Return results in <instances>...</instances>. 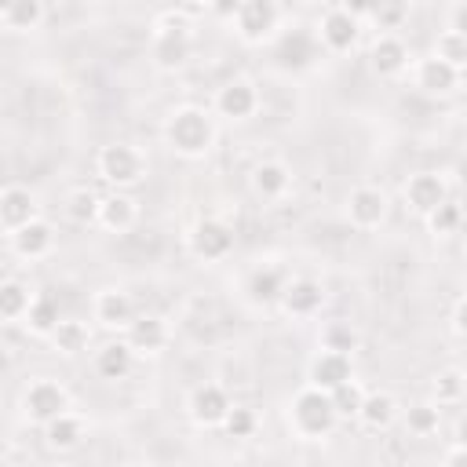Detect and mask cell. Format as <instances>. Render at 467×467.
I'll use <instances>...</instances> for the list:
<instances>
[{"mask_svg":"<svg viewBox=\"0 0 467 467\" xmlns=\"http://www.w3.org/2000/svg\"><path fill=\"white\" fill-rule=\"evenodd\" d=\"M164 139L179 157H204L215 142V128L212 117L197 106H179L168 120H164Z\"/></svg>","mask_w":467,"mask_h":467,"instance_id":"obj_1","label":"cell"},{"mask_svg":"<svg viewBox=\"0 0 467 467\" xmlns=\"http://www.w3.org/2000/svg\"><path fill=\"white\" fill-rule=\"evenodd\" d=\"M328 398H332L336 416H358V409H361V401H365V387L350 376V379H343L339 387H332Z\"/></svg>","mask_w":467,"mask_h":467,"instance_id":"obj_33","label":"cell"},{"mask_svg":"<svg viewBox=\"0 0 467 467\" xmlns=\"http://www.w3.org/2000/svg\"><path fill=\"white\" fill-rule=\"evenodd\" d=\"M460 219H463V212H460V204H456V201H449V197H445L438 208H431V212H427V226H431V234H438V237L456 234Z\"/></svg>","mask_w":467,"mask_h":467,"instance_id":"obj_36","label":"cell"},{"mask_svg":"<svg viewBox=\"0 0 467 467\" xmlns=\"http://www.w3.org/2000/svg\"><path fill=\"white\" fill-rule=\"evenodd\" d=\"M274 58H277L281 69H306L317 58V36L310 29H303V26L299 29H288L274 44Z\"/></svg>","mask_w":467,"mask_h":467,"instance_id":"obj_8","label":"cell"},{"mask_svg":"<svg viewBox=\"0 0 467 467\" xmlns=\"http://www.w3.org/2000/svg\"><path fill=\"white\" fill-rule=\"evenodd\" d=\"M449 29H452V33H467V7H463V4L452 7V15H449Z\"/></svg>","mask_w":467,"mask_h":467,"instance_id":"obj_42","label":"cell"},{"mask_svg":"<svg viewBox=\"0 0 467 467\" xmlns=\"http://www.w3.org/2000/svg\"><path fill=\"white\" fill-rule=\"evenodd\" d=\"M456 84H460V69L449 66V62L438 58V55H431V58H423V62L416 66V88L427 91V95H449Z\"/></svg>","mask_w":467,"mask_h":467,"instance_id":"obj_16","label":"cell"},{"mask_svg":"<svg viewBox=\"0 0 467 467\" xmlns=\"http://www.w3.org/2000/svg\"><path fill=\"white\" fill-rule=\"evenodd\" d=\"M255 423H259V420H255L252 409H244V405H230L219 427H223L230 438H252V434H255Z\"/></svg>","mask_w":467,"mask_h":467,"instance_id":"obj_38","label":"cell"},{"mask_svg":"<svg viewBox=\"0 0 467 467\" xmlns=\"http://www.w3.org/2000/svg\"><path fill=\"white\" fill-rule=\"evenodd\" d=\"M347 15H354V18H365V11H368V0H343L339 4Z\"/></svg>","mask_w":467,"mask_h":467,"instance_id":"obj_43","label":"cell"},{"mask_svg":"<svg viewBox=\"0 0 467 467\" xmlns=\"http://www.w3.org/2000/svg\"><path fill=\"white\" fill-rule=\"evenodd\" d=\"M463 306H467V303H463V296H460L456 306H452V332H456V336H463Z\"/></svg>","mask_w":467,"mask_h":467,"instance_id":"obj_44","label":"cell"},{"mask_svg":"<svg viewBox=\"0 0 467 467\" xmlns=\"http://www.w3.org/2000/svg\"><path fill=\"white\" fill-rule=\"evenodd\" d=\"M29 288L22 281H4L0 285V317L4 321H22L26 317V306H29Z\"/></svg>","mask_w":467,"mask_h":467,"instance_id":"obj_31","label":"cell"},{"mask_svg":"<svg viewBox=\"0 0 467 467\" xmlns=\"http://www.w3.org/2000/svg\"><path fill=\"white\" fill-rule=\"evenodd\" d=\"M368 58H372V69H376L379 77H398V73L409 66V47L401 44V36L379 33V36L372 40Z\"/></svg>","mask_w":467,"mask_h":467,"instance_id":"obj_15","label":"cell"},{"mask_svg":"<svg viewBox=\"0 0 467 467\" xmlns=\"http://www.w3.org/2000/svg\"><path fill=\"white\" fill-rule=\"evenodd\" d=\"M40 18H44V4H40V0H15V4L4 11V22H7L11 29H18V33L36 29Z\"/></svg>","mask_w":467,"mask_h":467,"instance_id":"obj_34","label":"cell"},{"mask_svg":"<svg viewBox=\"0 0 467 467\" xmlns=\"http://www.w3.org/2000/svg\"><path fill=\"white\" fill-rule=\"evenodd\" d=\"M463 387H467L463 372H460V368H445V372L434 379V398H438V405H456V401L463 398Z\"/></svg>","mask_w":467,"mask_h":467,"instance_id":"obj_39","label":"cell"},{"mask_svg":"<svg viewBox=\"0 0 467 467\" xmlns=\"http://www.w3.org/2000/svg\"><path fill=\"white\" fill-rule=\"evenodd\" d=\"M36 215V201L26 186H4L0 190V230H18L22 223H29Z\"/></svg>","mask_w":467,"mask_h":467,"instance_id":"obj_17","label":"cell"},{"mask_svg":"<svg viewBox=\"0 0 467 467\" xmlns=\"http://www.w3.org/2000/svg\"><path fill=\"white\" fill-rule=\"evenodd\" d=\"M445 197H449L445 179L434 175V171H416V175L405 182V201H409V208L420 212V215H427L431 208H438Z\"/></svg>","mask_w":467,"mask_h":467,"instance_id":"obj_14","label":"cell"},{"mask_svg":"<svg viewBox=\"0 0 467 467\" xmlns=\"http://www.w3.org/2000/svg\"><path fill=\"white\" fill-rule=\"evenodd\" d=\"M434 55L445 58L449 66L463 69V62H467V33H452V29H445V33L438 36V44H434Z\"/></svg>","mask_w":467,"mask_h":467,"instance_id":"obj_37","label":"cell"},{"mask_svg":"<svg viewBox=\"0 0 467 467\" xmlns=\"http://www.w3.org/2000/svg\"><path fill=\"white\" fill-rule=\"evenodd\" d=\"M208 7H212L219 18H234L237 7H241V0H208Z\"/></svg>","mask_w":467,"mask_h":467,"instance_id":"obj_41","label":"cell"},{"mask_svg":"<svg viewBox=\"0 0 467 467\" xmlns=\"http://www.w3.org/2000/svg\"><path fill=\"white\" fill-rule=\"evenodd\" d=\"M135 365V350L128 343H106L99 354H95V372L102 379H124Z\"/></svg>","mask_w":467,"mask_h":467,"instance_id":"obj_24","label":"cell"},{"mask_svg":"<svg viewBox=\"0 0 467 467\" xmlns=\"http://www.w3.org/2000/svg\"><path fill=\"white\" fill-rule=\"evenodd\" d=\"M317 29H321V44H325L328 51H350L354 40H358V18L347 15L343 7H332V11L321 18Z\"/></svg>","mask_w":467,"mask_h":467,"instance_id":"obj_18","label":"cell"},{"mask_svg":"<svg viewBox=\"0 0 467 467\" xmlns=\"http://www.w3.org/2000/svg\"><path fill=\"white\" fill-rule=\"evenodd\" d=\"M303 4H317V0H303Z\"/></svg>","mask_w":467,"mask_h":467,"instance_id":"obj_47","label":"cell"},{"mask_svg":"<svg viewBox=\"0 0 467 467\" xmlns=\"http://www.w3.org/2000/svg\"><path fill=\"white\" fill-rule=\"evenodd\" d=\"M405 427L412 431V434H420V438H427V434H434L438 431V405H412L409 409V416H405Z\"/></svg>","mask_w":467,"mask_h":467,"instance_id":"obj_40","label":"cell"},{"mask_svg":"<svg viewBox=\"0 0 467 467\" xmlns=\"http://www.w3.org/2000/svg\"><path fill=\"white\" fill-rule=\"evenodd\" d=\"M99 175L113 186H135L146 175V157L131 142H109L99 153Z\"/></svg>","mask_w":467,"mask_h":467,"instance_id":"obj_4","label":"cell"},{"mask_svg":"<svg viewBox=\"0 0 467 467\" xmlns=\"http://www.w3.org/2000/svg\"><path fill=\"white\" fill-rule=\"evenodd\" d=\"M321 347L325 350H339V354H350L358 347V332L350 321H328L321 328Z\"/></svg>","mask_w":467,"mask_h":467,"instance_id":"obj_35","label":"cell"},{"mask_svg":"<svg viewBox=\"0 0 467 467\" xmlns=\"http://www.w3.org/2000/svg\"><path fill=\"white\" fill-rule=\"evenodd\" d=\"M343 379H350V354L321 350V354L310 361V387L332 390V387H339Z\"/></svg>","mask_w":467,"mask_h":467,"instance_id":"obj_20","label":"cell"},{"mask_svg":"<svg viewBox=\"0 0 467 467\" xmlns=\"http://www.w3.org/2000/svg\"><path fill=\"white\" fill-rule=\"evenodd\" d=\"M22 321H26L36 336H51V328L58 325V303H55L51 296H33Z\"/></svg>","mask_w":467,"mask_h":467,"instance_id":"obj_30","label":"cell"},{"mask_svg":"<svg viewBox=\"0 0 467 467\" xmlns=\"http://www.w3.org/2000/svg\"><path fill=\"white\" fill-rule=\"evenodd\" d=\"M193 51V36H190V18L182 11H164L157 18V33L150 44V55L161 69H179Z\"/></svg>","mask_w":467,"mask_h":467,"instance_id":"obj_3","label":"cell"},{"mask_svg":"<svg viewBox=\"0 0 467 467\" xmlns=\"http://www.w3.org/2000/svg\"><path fill=\"white\" fill-rule=\"evenodd\" d=\"M277 303H281L292 317H310V314H317V310H321L325 292H321V285H317V281H310V277H292V281H285V288H281Z\"/></svg>","mask_w":467,"mask_h":467,"instance_id":"obj_13","label":"cell"},{"mask_svg":"<svg viewBox=\"0 0 467 467\" xmlns=\"http://www.w3.org/2000/svg\"><path fill=\"white\" fill-rule=\"evenodd\" d=\"M358 416H361V423H365V427L383 431V427H390V420L398 416V405H394V398H390V394H368V390H365V401H361Z\"/></svg>","mask_w":467,"mask_h":467,"instance_id":"obj_28","label":"cell"},{"mask_svg":"<svg viewBox=\"0 0 467 467\" xmlns=\"http://www.w3.org/2000/svg\"><path fill=\"white\" fill-rule=\"evenodd\" d=\"M168 343V325L153 314H142V317H131L128 321V347L139 350V354H157L164 350Z\"/></svg>","mask_w":467,"mask_h":467,"instance_id":"obj_19","label":"cell"},{"mask_svg":"<svg viewBox=\"0 0 467 467\" xmlns=\"http://www.w3.org/2000/svg\"><path fill=\"white\" fill-rule=\"evenodd\" d=\"M460 460H463V445H456V449L445 456V463H460Z\"/></svg>","mask_w":467,"mask_h":467,"instance_id":"obj_45","label":"cell"},{"mask_svg":"<svg viewBox=\"0 0 467 467\" xmlns=\"http://www.w3.org/2000/svg\"><path fill=\"white\" fill-rule=\"evenodd\" d=\"M11 4H15V0H0V18H4V11H7Z\"/></svg>","mask_w":467,"mask_h":467,"instance_id":"obj_46","label":"cell"},{"mask_svg":"<svg viewBox=\"0 0 467 467\" xmlns=\"http://www.w3.org/2000/svg\"><path fill=\"white\" fill-rule=\"evenodd\" d=\"M215 109L230 120H248L255 109H259V91L252 80H230L219 88L215 95Z\"/></svg>","mask_w":467,"mask_h":467,"instance_id":"obj_12","label":"cell"},{"mask_svg":"<svg viewBox=\"0 0 467 467\" xmlns=\"http://www.w3.org/2000/svg\"><path fill=\"white\" fill-rule=\"evenodd\" d=\"M80 438H84V423L77 420V416H69V412H58V416H51L47 423H44V441L51 445V449H77L80 445Z\"/></svg>","mask_w":467,"mask_h":467,"instance_id":"obj_25","label":"cell"},{"mask_svg":"<svg viewBox=\"0 0 467 467\" xmlns=\"http://www.w3.org/2000/svg\"><path fill=\"white\" fill-rule=\"evenodd\" d=\"M288 182H292V175H288V168H285L281 161H263V164H255V171H252V190H255L259 197H266V201L285 197Z\"/></svg>","mask_w":467,"mask_h":467,"instance_id":"obj_23","label":"cell"},{"mask_svg":"<svg viewBox=\"0 0 467 467\" xmlns=\"http://www.w3.org/2000/svg\"><path fill=\"white\" fill-rule=\"evenodd\" d=\"M186 409H190V420L197 427H219L226 409H230V398H226V390L219 383H201V387H193Z\"/></svg>","mask_w":467,"mask_h":467,"instance_id":"obj_10","label":"cell"},{"mask_svg":"<svg viewBox=\"0 0 467 467\" xmlns=\"http://www.w3.org/2000/svg\"><path fill=\"white\" fill-rule=\"evenodd\" d=\"M277 18H281V11H277L274 0H241V7H237V15H234L237 33H241L248 44L266 40V36L277 29Z\"/></svg>","mask_w":467,"mask_h":467,"instance_id":"obj_7","label":"cell"},{"mask_svg":"<svg viewBox=\"0 0 467 467\" xmlns=\"http://www.w3.org/2000/svg\"><path fill=\"white\" fill-rule=\"evenodd\" d=\"M11 248L22 259H44L55 248V230L51 223H44L40 215H33L29 223H22L18 230H11Z\"/></svg>","mask_w":467,"mask_h":467,"instance_id":"obj_11","label":"cell"},{"mask_svg":"<svg viewBox=\"0 0 467 467\" xmlns=\"http://www.w3.org/2000/svg\"><path fill=\"white\" fill-rule=\"evenodd\" d=\"M288 420H292V431L299 434V438H325L332 427H336V409H332V398H328V390H321V387H303L296 398H292V405H288Z\"/></svg>","mask_w":467,"mask_h":467,"instance_id":"obj_2","label":"cell"},{"mask_svg":"<svg viewBox=\"0 0 467 467\" xmlns=\"http://www.w3.org/2000/svg\"><path fill=\"white\" fill-rule=\"evenodd\" d=\"M22 409H26V416H29L33 423L44 427L51 416H58V412L69 409V394H66V387L55 383V379H33V383L26 387V394H22Z\"/></svg>","mask_w":467,"mask_h":467,"instance_id":"obj_5","label":"cell"},{"mask_svg":"<svg viewBox=\"0 0 467 467\" xmlns=\"http://www.w3.org/2000/svg\"><path fill=\"white\" fill-rule=\"evenodd\" d=\"M347 215L358 230H376L387 219V193L376 186H358L347 197Z\"/></svg>","mask_w":467,"mask_h":467,"instance_id":"obj_9","label":"cell"},{"mask_svg":"<svg viewBox=\"0 0 467 467\" xmlns=\"http://www.w3.org/2000/svg\"><path fill=\"white\" fill-rule=\"evenodd\" d=\"M135 201L131 197H124V193H113V197H102L99 201V215H95V223L99 226H106L109 234H128L131 226H135Z\"/></svg>","mask_w":467,"mask_h":467,"instance_id":"obj_22","label":"cell"},{"mask_svg":"<svg viewBox=\"0 0 467 467\" xmlns=\"http://www.w3.org/2000/svg\"><path fill=\"white\" fill-rule=\"evenodd\" d=\"M135 317V306L128 299V292L120 288H106L95 296V321L106 328H128V321Z\"/></svg>","mask_w":467,"mask_h":467,"instance_id":"obj_21","label":"cell"},{"mask_svg":"<svg viewBox=\"0 0 467 467\" xmlns=\"http://www.w3.org/2000/svg\"><path fill=\"white\" fill-rule=\"evenodd\" d=\"M190 252L204 263H215V259H226L234 252V230L223 223V219H201L193 223L190 230Z\"/></svg>","mask_w":467,"mask_h":467,"instance_id":"obj_6","label":"cell"},{"mask_svg":"<svg viewBox=\"0 0 467 467\" xmlns=\"http://www.w3.org/2000/svg\"><path fill=\"white\" fill-rule=\"evenodd\" d=\"M281 288H285V274L277 266H255L248 274V299L252 303H277Z\"/></svg>","mask_w":467,"mask_h":467,"instance_id":"obj_26","label":"cell"},{"mask_svg":"<svg viewBox=\"0 0 467 467\" xmlns=\"http://www.w3.org/2000/svg\"><path fill=\"white\" fill-rule=\"evenodd\" d=\"M88 339H91V336H88V325H84V321H62V317H58V325L51 328V343H55V350L66 354V358L88 350Z\"/></svg>","mask_w":467,"mask_h":467,"instance_id":"obj_27","label":"cell"},{"mask_svg":"<svg viewBox=\"0 0 467 467\" xmlns=\"http://www.w3.org/2000/svg\"><path fill=\"white\" fill-rule=\"evenodd\" d=\"M66 215H69L73 223H80V226L95 223V215H99V197H95L88 186L69 190V193H66Z\"/></svg>","mask_w":467,"mask_h":467,"instance_id":"obj_32","label":"cell"},{"mask_svg":"<svg viewBox=\"0 0 467 467\" xmlns=\"http://www.w3.org/2000/svg\"><path fill=\"white\" fill-rule=\"evenodd\" d=\"M365 18H368L376 29L390 33V29H398V26L409 18V0H368Z\"/></svg>","mask_w":467,"mask_h":467,"instance_id":"obj_29","label":"cell"}]
</instances>
